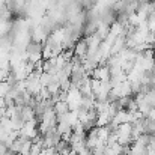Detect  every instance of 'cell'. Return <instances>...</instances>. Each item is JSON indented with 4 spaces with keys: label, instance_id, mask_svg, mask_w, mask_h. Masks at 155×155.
<instances>
[{
    "label": "cell",
    "instance_id": "obj_2",
    "mask_svg": "<svg viewBox=\"0 0 155 155\" xmlns=\"http://www.w3.org/2000/svg\"><path fill=\"white\" fill-rule=\"evenodd\" d=\"M110 77H111V74H110V68H108L105 63L98 65V66L91 72V78H94V80H100V81H108Z\"/></svg>",
    "mask_w": 155,
    "mask_h": 155
},
{
    "label": "cell",
    "instance_id": "obj_8",
    "mask_svg": "<svg viewBox=\"0 0 155 155\" xmlns=\"http://www.w3.org/2000/svg\"><path fill=\"white\" fill-rule=\"evenodd\" d=\"M12 29V24L9 21H3L0 20V38H5Z\"/></svg>",
    "mask_w": 155,
    "mask_h": 155
},
{
    "label": "cell",
    "instance_id": "obj_3",
    "mask_svg": "<svg viewBox=\"0 0 155 155\" xmlns=\"http://www.w3.org/2000/svg\"><path fill=\"white\" fill-rule=\"evenodd\" d=\"M74 56L78 57V59H83V57L87 56V44H86L84 39H80V41L75 42V45H74Z\"/></svg>",
    "mask_w": 155,
    "mask_h": 155
},
{
    "label": "cell",
    "instance_id": "obj_11",
    "mask_svg": "<svg viewBox=\"0 0 155 155\" xmlns=\"http://www.w3.org/2000/svg\"><path fill=\"white\" fill-rule=\"evenodd\" d=\"M11 75V69H0V81H8Z\"/></svg>",
    "mask_w": 155,
    "mask_h": 155
},
{
    "label": "cell",
    "instance_id": "obj_5",
    "mask_svg": "<svg viewBox=\"0 0 155 155\" xmlns=\"http://www.w3.org/2000/svg\"><path fill=\"white\" fill-rule=\"evenodd\" d=\"M125 48V36H117L116 41L111 44V50H110V56H116Z\"/></svg>",
    "mask_w": 155,
    "mask_h": 155
},
{
    "label": "cell",
    "instance_id": "obj_16",
    "mask_svg": "<svg viewBox=\"0 0 155 155\" xmlns=\"http://www.w3.org/2000/svg\"><path fill=\"white\" fill-rule=\"evenodd\" d=\"M120 155H128V154H124V152H122V154H120Z\"/></svg>",
    "mask_w": 155,
    "mask_h": 155
},
{
    "label": "cell",
    "instance_id": "obj_14",
    "mask_svg": "<svg viewBox=\"0 0 155 155\" xmlns=\"http://www.w3.org/2000/svg\"><path fill=\"white\" fill-rule=\"evenodd\" d=\"M87 155H97V154H94V152H89V154H87Z\"/></svg>",
    "mask_w": 155,
    "mask_h": 155
},
{
    "label": "cell",
    "instance_id": "obj_13",
    "mask_svg": "<svg viewBox=\"0 0 155 155\" xmlns=\"http://www.w3.org/2000/svg\"><path fill=\"white\" fill-rule=\"evenodd\" d=\"M3 108H6V101H5V98H0V110H3Z\"/></svg>",
    "mask_w": 155,
    "mask_h": 155
},
{
    "label": "cell",
    "instance_id": "obj_12",
    "mask_svg": "<svg viewBox=\"0 0 155 155\" xmlns=\"http://www.w3.org/2000/svg\"><path fill=\"white\" fill-rule=\"evenodd\" d=\"M8 151H9V149H8V146H6V145L0 140V155H5Z\"/></svg>",
    "mask_w": 155,
    "mask_h": 155
},
{
    "label": "cell",
    "instance_id": "obj_6",
    "mask_svg": "<svg viewBox=\"0 0 155 155\" xmlns=\"http://www.w3.org/2000/svg\"><path fill=\"white\" fill-rule=\"evenodd\" d=\"M53 110H54L56 116H62V114H66L69 111V107H68L66 101H56L53 104Z\"/></svg>",
    "mask_w": 155,
    "mask_h": 155
},
{
    "label": "cell",
    "instance_id": "obj_17",
    "mask_svg": "<svg viewBox=\"0 0 155 155\" xmlns=\"http://www.w3.org/2000/svg\"><path fill=\"white\" fill-rule=\"evenodd\" d=\"M154 91H155V87H154Z\"/></svg>",
    "mask_w": 155,
    "mask_h": 155
},
{
    "label": "cell",
    "instance_id": "obj_4",
    "mask_svg": "<svg viewBox=\"0 0 155 155\" xmlns=\"http://www.w3.org/2000/svg\"><path fill=\"white\" fill-rule=\"evenodd\" d=\"M20 116H21L23 122H29V120L36 119L35 108H33V107H30V105H23V107H21V111H20Z\"/></svg>",
    "mask_w": 155,
    "mask_h": 155
},
{
    "label": "cell",
    "instance_id": "obj_15",
    "mask_svg": "<svg viewBox=\"0 0 155 155\" xmlns=\"http://www.w3.org/2000/svg\"><path fill=\"white\" fill-rule=\"evenodd\" d=\"M54 155H60V154H57V152H54Z\"/></svg>",
    "mask_w": 155,
    "mask_h": 155
},
{
    "label": "cell",
    "instance_id": "obj_10",
    "mask_svg": "<svg viewBox=\"0 0 155 155\" xmlns=\"http://www.w3.org/2000/svg\"><path fill=\"white\" fill-rule=\"evenodd\" d=\"M146 26H148V30L155 35V15H149V17H148Z\"/></svg>",
    "mask_w": 155,
    "mask_h": 155
},
{
    "label": "cell",
    "instance_id": "obj_1",
    "mask_svg": "<svg viewBox=\"0 0 155 155\" xmlns=\"http://www.w3.org/2000/svg\"><path fill=\"white\" fill-rule=\"evenodd\" d=\"M39 128H38V119L24 122L23 128L20 130V137L27 139V140H35L36 137H39Z\"/></svg>",
    "mask_w": 155,
    "mask_h": 155
},
{
    "label": "cell",
    "instance_id": "obj_7",
    "mask_svg": "<svg viewBox=\"0 0 155 155\" xmlns=\"http://www.w3.org/2000/svg\"><path fill=\"white\" fill-rule=\"evenodd\" d=\"M108 30H110V26H108V24H105V23H103V21H100V23H98V27H97V35L100 36V39H101V41H104V39L107 38Z\"/></svg>",
    "mask_w": 155,
    "mask_h": 155
},
{
    "label": "cell",
    "instance_id": "obj_9",
    "mask_svg": "<svg viewBox=\"0 0 155 155\" xmlns=\"http://www.w3.org/2000/svg\"><path fill=\"white\" fill-rule=\"evenodd\" d=\"M11 89H12V84H9L8 81H0V98H6Z\"/></svg>",
    "mask_w": 155,
    "mask_h": 155
}]
</instances>
